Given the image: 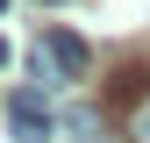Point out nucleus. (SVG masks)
<instances>
[{
    "label": "nucleus",
    "instance_id": "obj_2",
    "mask_svg": "<svg viewBox=\"0 0 150 143\" xmlns=\"http://www.w3.org/2000/svg\"><path fill=\"white\" fill-rule=\"evenodd\" d=\"M7 129H14V143H50L57 136V115L43 107V93H14V122Z\"/></svg>",
    "mask_w": 150,
    "mask_h": 143
},
{
    "label": "nucleus",
    "instance_id": "obj_1",
    "mask_svg": "<svg viewBox=\"0 0 150 143\" xmlns=\"http://www.w3.org/2000/svg\"><path fill=\"white\" fill-rule=\"evenodd\" d=\"M29 72H36L43 86H71V79L93 72V50H86L71 29H43V43L29 50Z\"/></svg>",
    "mask_w": 150,
    "mask_h": 143
},
{
    "label": "nucleus",
    "instance_id": "obj_4",
    "mask_svg": "<svg viewBox=\"0 0 150 143\" xmlns=\"http://www.w3.org/2000/svg\"><path fill=\"white\" fill-rule=\"evenodd\" d=\"M0 64H7V36H0Z\"/></svg>",
    "mask_w": 150,
    "mask_h": 143
},
{
    "label": "nucleus",
    "instance_id": "obj_3",
    "mask_svg": "<svg viewBox=\"0 0 150 143\" xmlns=\"http://www.w3.org/2000/svg\"><path fill=\"white\" fill-rule=\"evenodd\" d=\"M136 143H150V100L136 107Z\"/></svg>",
    "mask_w": 150,
    "mask_h": 143
},
{
    "label": "nucleus",
    "instance_id": "obj_5",
    "mask_svg": "<svg viewBox=\"0 0 150 143\" xmlns=\"http://www.w3.org/2000/svg\"><path fill=\"white\" fill-rule=\"evenodd\" d=\"M0 7H7V0H0Z\"/></svg>",
    "mask_w": 150,
    "mask_h": 143
}]
</instances>
